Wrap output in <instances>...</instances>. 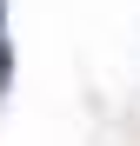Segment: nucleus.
I'll return each instance as SVG.
<instances>
[{
  "label": "nucleus",
  "mask_w": 140,
  "mask_h": 146,
  "mask_svg": "<svg viewBox=\"0 0 140 146\" xmlns=\"http://www.w3.org/2000/svg\"><path fill=\"white\" fill-rule=\"evenodd\" d=\"M13 86V40H7V0H0V100Z\"/></svg>",
  "instance_id": "obj_1"
}]
</instances>
